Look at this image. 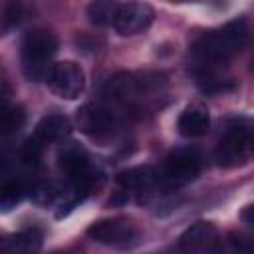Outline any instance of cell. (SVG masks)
Here are the masks:
<instances>
[{
    "mask_svg": "<svg viewBox=\"0 0 254 254\" xmlns=\"http://www.w3.org/2000/svg\"><path fill=\"white\" fill-rule=\"evenodd\" d=\"M117 6L115 2H91L87 6V16H89V22L95 24V26H105L109 22H113V16L117 12Z\"/></svg>",
    "mask_w": 254,
    "mask_h": 254,
    "instance_id": "15",
    "label": "cell"
},
{
    "mask_svg": "<svg viewBox=\"0 0 254 254\" xmlns=\"http://www.w3.org/2000/svg\"><path fill=\"white\" fill-rule=\"evenodd\" d=\"M48 85L62 99H77L85 89V73L73 62H60L48 69Z\"/></svg>",
    "mask_w": 254,
    "mask_h": 254,
    "instance_id": "6",
    "label": "cell"
},
{
    "mask_svg": "<svg viewBox=\"0 0 254 254\" xmlns=\"http://www.w3.org/2000/svg\"><path fill=\"white\" fill-rule=\"evenodd\" d=\"M87 234L95 242H101L113 248H123V250L137 246L141 240L139 228L131 220H125V218H109V220L93 222L87 228Z\"/></svg>",
    "mask_w": 254,
    "mask_h": 254,
    "instance_id": "3",
    "label": "cell"
},
{
    "mask_svg": "<svg viewBox=\"0 0 254 254\" xmlns=\"http://www.w3.org/2000/svg\"><path fill=\"white\" fill-rule=\"evenodd\" d=\"M250 153V127L248 123L228 125L224 137L218 143L216 159L222 167H236L248 159Z\"/></svg>",
    "mask_w": 254,
    "mask_h": 254,
    "instance_id": "7",
    "label": "cell"
},
{
    "mask_svg": "<svg viewBox=\"0 0 254 254\" xmlns=\"http://www.w3.org/2000/svg\"><path fill=\"white\" fill-rule=\"evenodd\" d=\"M58 50V40L48 30H32L22 40V69L30 81H40L48 75L50 62Z\"/></svg>",
    "mask_w": 254,
    "mask_h": 254,
    "instance_id": "2",
    "label": "cell"
},
{
    "mask_svg": "<svg viewBox=\"0 0 254 254\" xmlns=\"http://www.w3.org/2000/svg\"><path fill=\"white\" fill-rule=\"evenodd\" d=\"M12 254H38L42 248V232L38 228H28L10 238L8 244Z\"/></svg>",
    "mask_w": 254,
    "mask_h": 254,
    "instance_id": "14",
    "label": "cell"
},
{
    "mask_svg": "<svg viewBox=\"0 0 254 254\" xmlns=\"http://www.w3.org/2000/svg\"><path fill=\"white\" fill-rule=\"evenodd\" d=\"M200 171V155L192 149H179L171 153L163 169V185L169 189H179L190 183Z\"/></svg>",
    "mask_w": 254,
    "mask_h": 254,
    "instance_id": "5",
    "label": "cell"
},
{
    "mask_svg": "<svg viewBox=\"0 0 254 254\" xmlns=\"http://www.w3.org/2000/svg\"><path fill=\"white\" fill-rule=\"evenodd\" d=\"M210 127V115L204 107H189L179 117V131L185 137H200Z\"/></svg>",
    "mask_w": 254,
    "mask_h": 254,
    "instance_id": "11",
    "label": "cell"
},
{
    "mask_svg": "<svg viewBox=\"0 0 254 254\" xmlns=\"http://www.w3.org/2000/svg\"><path fill=\"white\" fill-rule=\"evenodd\" d=\"M153 16H155V12H153V8L149 4H143V2L119 4L117 12L113 16V26H115L117 34L133 36V34L145 32L151 26Z\"/></svg>",
    "mask_w": 254,
    "mask_h": 254,
    "instance_id": "8",
    "label": "cell"
},
{
    "mask_svg": "<svg viewBox=\"0 0 254 254\" xmlns=\"http://www.w3.org/2000/svg\"><path fill=\"white\" fill-rule=\"evenodd\" d=\"M67 133H69V121L60 113H50L38 123L34 139H38L44 145V143H52V141L64 139Z\"/></svg>",
    "mask_w": 254,
    "mask_h": 254,
    "instance_id": "12",
    "label": "cell"
},
{
    "mask_svg": "<svg viewBox=\"0 0 254 254\" xmlns=\"http://www.w3.org/2000/svg\"><path fill=\"white\" fill-rule=\"evenodd\" d=\"M216 238V228L210 222L200 220L181 236V248L189 254H206Z\"/></svg>",
    "mask_w": 254,
    "mask_h": 254,
    "instance_id": "9",
    "label": "cell"
},
{
    "mask_svg": "<svg viewBox=\"0 0 254 254\" xmlns=\"http://www.w3.org/2000/svg\"><path fill=\"white\" fill-rule=\"evenodd\" d=\"M22 123H24V111L20 107H10L6 103L0 107V135H10L18 131Z\"/></svg>",
    "mask_w": 254,
    "mask_h": 254,
    "instance_id": "16",
    "label": "cell"
},
{
    "mask_svg": "<svg viewBox=\"0 0 254 254\" xmlns=\"http://www.w3.org/2000/svg\"><path fill=\"white\" fill-rule=\"evenodd\" d=\"M81 125L91 135H103L111 133L117 125V117L107 107H85L81 111Z\"/></svg>",
    "mask_w": 254,
    "mask_h": 254,
    "instance_id": "10",
    "label": "cell"
},
{
    "mask_svg": "<svg viewBox=\"0 0 254 254\" xmlns=\"http://www.w3.org/2000/svg\"><path fill=\"white\" fill-rule=\"evenodd\" d=\"M22 198V187L12 183L0 189V210H12Z\"/></svg>",
    "mask_w": 254,
    "mask_h": 254,
    "instance_id": "17",
    "label": "cell"
},
{
    "mask_svg": "<svg viewBox=\"0 0 254 254\" xmlns=\"http://www.w3.org/2000/svg\"><path fill=\"white\" fill-rule=\"evenodd\" d=\"M155 173L151 167H135L119 173L117 183L127 190H145L155 183Z\"/></svg>",
    "mask_w": 254,
    "mask_h": 254,
    "instance_id": "13",
    "label": "cell"
},
{
    "mask_svg": "<svg viewBox=\"0 0 254 254\" xmlns=\"http://www.w3.org/2000/svg\"><path fill=\"white\" fill-rule=\"evenodd\" d=\"M248 42V28L244 20H234L220 30L200 36L192 46V58L206 65H218L228 62Z\"/></svg>",
    "mask_w": 254,
    "mask_h": 254,
    "instance_id": "1",
    "label": "cell"
},
{
    "mask_svg": "<svg viewBox=\"0 0 254 254\" xmlns=\"http://www.w3.org/2000/svg\"><path fill=\"white\" fill-rule=\"evenodd\" d=\"M60 169L71 179V183L79 190H91L103 183L101 171L91 167L87 153L79 147H69L60 155Z\"/></svg>",
    "mask_w": 254,
    "mask_h": 254,
    "instance_id": "4",
    "label": "cell"
}]
</instances>
